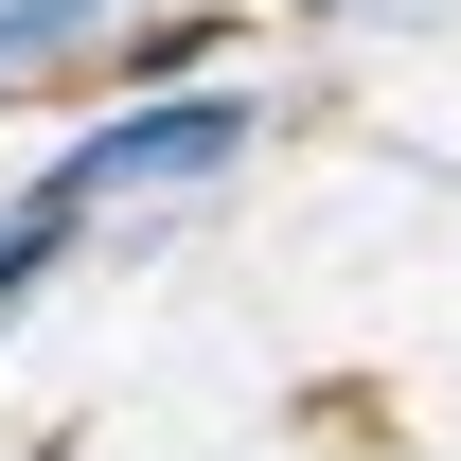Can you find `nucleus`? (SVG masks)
I'll list each match as a JSON object with an SVG mask.
<instances>
[{
	"label": "nucleus",
	"instance_id": "obj_2",
	"mask_svg": "<svg viewBox=\"0 0 461 461\" xmlns=\"http://www.w3.org/2000/svg\"><path fill=\"white\" fill-rule=\"evenodd\" d=\"M107 18H124V0H0V89H36V71L107 54Z\"/></svg>",
	"mask_w": 461,
	"mask_h": 461
},
{
	"label": "nucleus",
	"instance_id": "obj_1",
	"mask_svg": "<svg viewBox=\"0 0 461 461\" xmlns=\"http://www.w3.org/2000/svg\"><path fill=\"white\" fill-rule=\"evenodd\" d=\"M267 142V89H230V71H160V89H107V107L71 124L54 195L71 213H124V195H177V177H230Z\"/></svg>",
	"mask_w": 461,
	"mask_h": 461
},
{
	"label": "nucleus",
	"instance_id": "obj_3",
	"mask_svg": "<svg viewBox=\"0 0 461 461\" xmlns=\"http://www.w3.org/2000/svg\"><path fill=\"white\" fill-rule=\"evenodd\" d=\"M71 230H89V213H71L54 177H36V195L0 213V320H18V302H36V285H54V267H71Z\"/></svg>",
	"mask_w": 461,
	"mask_h": 461
}]
</instances>
